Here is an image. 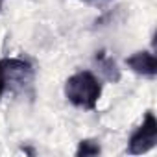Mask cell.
I'll return each mask as SVG.
<instances>
[{"mask_svg": "<svg viewBox=\"0 0 157 157\" xmlns=\"http://www.w3.org/2000/svg\"><path fill=\"white\" fill-rule=\"evenodd\" d=\"M65 96L72 105L93 111L96 109V104L102 96V83L93 72L80 70L67 80Z\"/></svg>", "mask_w": 157, "mask_h": 157, "instance_id": "cell-1", "label": "cell"}, {"mask_svg": "<svg viewBox=\"0 0 157 157\" xmlns=\"http://www.w3.org/2000/svg\"><path fill=\"white\" fill-rule=\"evenodd\" d=\"M155 142H157V120H155V115L151 111H148L142 124L129 137L128 153H131V155L146 153L155 146Z\"/></svg>", "mask_w": 157, "mask_h": 157, "instance_id": "cell-2", "label": "cell"}, {"mask_svg": "<svg viewBox=\"0 0 157 157\" xmlns=\"http://www.w3.org/2000/svg\"><path fill=\"white\" fill-rule=\"evenodd\" d=\"M4 65V72H6V80L8 85L17 89V87H26L28 83H32L33 80V67L24 61V59H17V57H10V59H2Z\"/></svg>", "mask_w": 157, "mask_h": 157, "instance_id": "cell-3", "label": "cell"}, {"mask_svg": "<svg viewBox=\"0 0 157 157\" xmlns=\"http://www.w3.org/2000/svg\"><path fill=\"white\" fill-rule=\"evenodd\" d=\"M126 65L135 74H140V76H146V78H155V74H157L155 56L151 52H146V50H140V52H135L133 56H129L126 59Z\"/></svg>", "mask_w": 157, "mask_h": 157, "instance_id": "cell-4", "label": "cell"}, {"mask_svg": "<svg viewBox=\"0 0 157 157\" xmlns=\"http://www.w3.org/2000/svg\"><path fill=\"white\" fill-rule=\"evenodd\" d=\"M96 61H98V65H100L102 74L107 78L109 82L117 83V82L120 80V72H118V68H117L115 59H111V57H109L104 50H102V52H96Z\"/></svg>", "mask_w": 157, "mask_h": 157, "instance_id": "cell-5", "label": "cell"}, {"mask_svg": "<svg viewBox=\"0 0 157 157\" xmlns=\"http://www.w3.org/2000/svg\"><path fill=\"white\" fill-rule=\"evenodd\" d=\"M100 151L102 150H100L98 140L87 139V140H82L80 142V146H78V150H76V155L78 157H91V155H98Z\"/></svg>", "mask_w": 157, "mask_h": 157, "instance_id": "cell-6", "label": "cell"}, {"mask_svg": "<svg viewBox=\"0 0 157 157\" xmlns=\"http://www.w3.org/2000/svg\"><path fill=\"white\" fill-rule=\"evenodd\" d=\"M6 87H8V80H6L4 65H2V61H0V98H2V94H4V91H6Z\"/></svg>", "mask_w": 157, "mask_h": 157, "instance_id": "cell-7", "label": "cell"}, {"mask_svg": "<svg viewBox=\"0 0 157 157\" xmlns=\"http://www.w3.org/2000/svg\"><path fill=\"white\" fill-rule=\"evenodd\" d=\"M83 2H87V4H105V2H109V0H83Z\"/></svg>", "mask_w": 157, "mask_h": 157, "instance_id": "cell-8", "label": "cell"}, {"mask_svg": "<svg viewBox=\"0 0 157 157\" xmlns=\"http://www.w3.org/2000/svg\"><path fill=\"white\" fill-rule=\"evenodd\" d=\"M2 6H4V0H0V11H2Z\"/></svg>", "mask_w": 157, "mask_h": 157, "instance_id": "cell-9", "label": "cell"}]
</instances>
